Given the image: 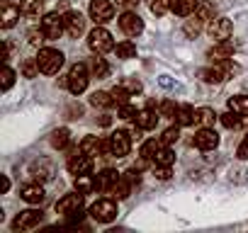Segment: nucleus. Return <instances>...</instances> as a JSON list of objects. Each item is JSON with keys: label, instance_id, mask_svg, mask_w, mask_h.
I'll list each match as a JSON object with an SVG mask.
<instances>
[{"label": "nucleus", "instance_id": "obj_1", "mask_svg": "<svg viewBox=\"0 0 248 233\" xmlns=\"http://www.w3.org/2000/svg\"><path fill=\"white\" fill-rule=\"evenodd\" d=\"M68 90L73 92V95H80V92H85V87H88V83H90V66H85V63H76L71 71H68Z\"/></svg>", "mask_w": 248, "mask_h": 233}, {"label": "nucleus", "instance_id": "obj_2", "mask_svg": "<svg viewBox=\"0 0 248 233\" xmlns=\"http://www.w3.org/2000/svg\"><path fill=\"white\" fill-rule=\"evenodd\" d=\"M88 46L93 54H107L114 49V42H112V34L105 29V27H95L90 34H88Z\"/></svg>", "mask_w": 248, "mask_h": 233}, {"label": "nucleus", "instance_id": "obj_3", "mask_svg": "<svg viewBox=\"0 0 248 233\" xmlns=\"http://www.w3.org/2000/svg\"><path fill=\"white\" fill-rule=\"evenodd\" d=\"M37 63H39L42 73L54 75V73H59V68L63 66V54H61L59 49H39Z\"/></svg>", "mask_w": 248, "mask_h": 233}, {"label": "nucleus", "instance_id": "obj_4", "mask_svg": "<svg viewBox=\"0 0 248 233\" xmlns=\"http://www.w3.org/2000/svg\"><path fill=\"white\" fill-rule=\"evenodd\" d=\"M132 151V134L129 131H114L109 136V156L114 158H124V156H129Z\"/></svg>", "mask_w": 248, "mask_h": 233}, {"label": "nucleus", "instance_id": "obj_5", "mask_svg": "<svg viewBox=\"0 0 248 233\" xmlns=\"http://www.w3.org/2000/svg\"><path fill=\"white\" fill-rule=\"evenodd\" d=\"M90 216L100 223H109L117 218V204L112 199H97L93 206H90Z\"/></svg>", "mask_w": 248, "mask_h": 233}, {"label": "nucleus", "instance_id": "obj_6", "mask_svg": "<svg viewBox=\"0 0 248 233\" xmlns=\"http://www.w3.org/2000/svg\"><path fill=\"white\" fill-rule=\"evenodd\" d=\"M42 29H44L46 39H59V37L66 32V20H63V15H59V13L44 15V17H42Z\"/></svg>", "mask_w": 248, "mask_h": 233}, {"label": "nucleus", "instance_id": "obj_7", "mask_svg": "<svg viewBox=\"0 0 248 233\" xmlns=\"http://www.w3.org/2000/svg\"><path fill=\"white\" fill-rule=\"evenodd\" d=\"M134 185H139V170H129V173L119 175V180H117V185H114V189H112V197L127 199V197L132 194V187H134Z\"/></svg>", "mask_w": 248, "mask_h": 233}, {"label": "nucleus", "instance_id": "obj_8", "mask_svg": "<svg viewBox=\"0 0 248 233\" xmlns=\"http://www.w3.org/2000/svg\"><path fill=\"white\" fill-rule=\"evenodd\" d=\"M114 17V8L109 0H93L90 3V20L95 25H105Z\"/></svg>", "mask_w": 248, "mask_h": 233}, {"label": "nucleus", "instance_id": "obj_9", "mask_svg": "<svg viewBox=\"0 0 248 233\" xmlns=\"http://www.w3.org/2000/svg\"><path fill=\"white\" fill-rule=\"evenodd\" d=\"M42 223V211L37 209H27V211H20L13 221V231H32Z\"/></svg>", "mask_w": 248, "mask_h": 233}, {"label": "nucleus", "instance_id": "obj_10", "mask_svg": "<svg viewBox=\"0 0 248 233\" xmlns=\"http://www.w3.org/2000/svg\"><path fill=\"white\" fill-rule=\"evenodd\" d=\"M68 173L71 175H90L93 173V156H88V153H83L80 151V156L78 153H73L71 158H68Z\"/></svg>", "mask_w": 248, "mask_h": 233}, {"label": "nucleus", "instance_id": "obj_11", "mask_svg": "<svg viewBox=\"0 0 248 233\" xmlns=\"http://www.w3.org/2000/svg\"><path fill=\"white\" fill-rule=\"evenodd\" d=\"M119 29L127 34V37H139L144 32V20L137 13H124L119 17Z\"/></svg>", "mask_w": 248, "mask_h": 233}, {"label": "nucleus", "instance_id": "obj_12", "mask_svg": "<svg viewBox=\"0 0 248 233\" xmlns=\"http://www.w3.org/2000/svg\"><path fill=\"white\" fill-rule=\"evenodd\" d=\"M231 32H233V27H231V22H229L226 17H214V20H209L207 34H209L214 42H224V39H229Z\"/></svg>", "mask_w": 248, "mask_h": 233}, {"label": "nucleus", "instance_id": "obj_13", "mask_svg": "<svg viewBox=\"0 0 248 233\" xmlns=\"http://www.w3.org/2000/svg\"><path fill=\"white\" fill-rule=\"evenodd\" d=\"M192 144H195L200 151H214V148L219 146V136H217V131H214V129H209V127H202V129L195 134Z\"/></svg>", "mask_w": 248, "mask_h": 233}, {"label": "nucleus", "instance_id": "obj_14", "mask_svg": "<svg viewBox=\"0 0 248 233\" xmlns=\"http://www.w3.org/2000/svg\"><path fill=\"white\" fill-rule=\"evenodd\" d=\"M83 192H73V194H66V197H61L59 202H56V211L59 214H63V216H68V214H73V211H78V209H83Z\"/></svg>", "mask_w": 248, "mask_h": 233}, {"label": "nucleus", "instance_id": "obj_15", "mask_svg": "<svg viewBox=\"0 0 248 233\" xmlns=\"http://www.w3.org/2000/svg\"><path fill=\"white\" fill-rule=\"evenodd\" d=\"M80 151L88 153V156H100V153H109V139H97V136H85L80 141Z\"/></svg>", "mask_w": 248, "mask_h": 233}, {"label": "nucleus", "instance_id": "obj_16", "mask_svg": "<svg viewBox=\"0 0 248 233\" xmlns=\"http://www.w3.org/2000/svg\"><path fill=\"white\" fill-rule=\"evenodd\" d=\"M233 56V44L229 42V39H224V42H217L209 51H207V58L212 61V63H221V61H229Z\"/></svg>", "mask_w": 248, "mask_h": 233}, {"label": "nucleus", "instance_id": "obj_17", "mask_svg": "<svg viewBox=\"0 0 248 233\" xmlns=\"http://www.w3.org/2000/svg\"><path fill=\"white\" fill-rule=\"evenodd\" d=\"M63 20H66V34L68 37H80L85 32V17L80 13H66Z\"/></svg>", "mask_w": 248, "mask_h": 233}, {"label": "nucleus", "instance_id": "obj_18", "mask_svg": "<svg viewBox=\"0 0 248 233\" xmlns=\"http://www.w3.org/2000/svg\"><path fill=\"white\" fill-rule=\"evenodd\" d=\"M158 116H161V112H156L154 107L139 109V114H137V127H141L144 131L156 129V124H158Z\"/></svg>", "mask_w": 248, "mask_h": 233}, {"label": "nucleus", "instance_id": "obj_19", "mask_svg": "<svg viewBox=\"0 0 248 233\" xmlns=\"http://www.w3.org/2000/svg\"><path fill=\"white\" fill-rule=\"evenodd\" d=\"M117 180H119V173H114V170H102V173L95 177V187H97V192H109V194H112Z\"/></svg>", "mask_w": 248, "mask_h": 233}, {"label": "nucleus", "instance_id": "obj_20", "mask_svg": "<svg viewBox=\"0 0 248 233\" xmlns=\"http://www.w3.org/2000/svg\"><path fill=\"white\" fill-rule=\"evenodd\" d=\"M20 8H15L10 0H3V17H0V25H3V29H10L17 20H20Z\"/></svg>", "mask_w": 248, "mask_h": 233}, {"label": "nucleus", "instance_id": "obj_21", "mask_svg": "<svg viewBox=\"0 0 248 233\" xmlns=\"http://www.w3.org/2000/svg\"><path fill=\"white\" fill-rule=\"evenodd\" d=\"M197 122V109H192L190 104H180L175 112V124L178 127H192Z\"/></svg>", "mask_w": 248, "mask_h": 233}, {"label": "nucleus", "instance_id": "obj_22", "mask_svg": "<svg viewBox=\"0 0 248 233\" xmlns=\"http://www.w3.org/2000/svg\"><path fill=\"white\" fill-rule=\"evenodd\" d=\"M200 5V0H170V10L180 17H190Z\"/></svg>", "mask_w": 248, "mask_h": 233}, {"label": "nucleus", "instance_id": "obj_23", "mask_svg": "<svg viewBox=\"0 0 248 233\" xmlns=\"http://www.w3.org/2000/svg\"><path fill=\"white\" fill-rule=\"evenodd\" d=\"M22 199H25L27 204H42V202H44V189H42V185H37V182L25 185V187H22Z\"/></svg>", "mask_w": 248, "mask_h": 233}, {"label": "nucleus", "instance_id": "obj_24", "mask_svg": "<svg viewBox=\"0 0 248 233\" xmlns=\"http://www.w3.org/2000/svg\"><path fill=\"white\" fill-rule=\"evenodd\" d=\"M30 175L39 182H44V180H49L51 177V163L49 160H34L32 165H30Z\"/></svg>", "mask_w": 248, "mask_h": 233}, {"label": "nucleus", "instance_id": "obj_25", "mask_svg": "<svg viewBox=\"0 0 248 233\" xmlns=\"http://www.w3.org/2000/svg\"><path fill=\"white\" fill-rule=\"evenodd\" d=\"M20 10H22L25 17H39L42 10H44V0H22Z\"/></svg>", "mask_w": 248, "mask_h": 233}, {"label": "nucleus", "instance_id": "obj_26", "mask_svg": "<svg viewBox=\"0 0 248 233\" xmlns=\"http://www.w3.org/2000/svg\"><path fill=\"white\" fill-rule=\"evenodd\" d=\"M90 73H93L95 78H107L109 66H107V61L102 58V54H95V58H90Z\"/></svg>", "mask_w": 248, "mask_h": 233}, {"label": "nucleus", "instance_id": "obj_27", "mask_svg": "<svg viewBox=\"0 0 248 233\" xmlns=\"http://www.w3.org/2000/svg\"><path fill=\"white\" fill-rule=\"evenodd\" d=\"M51 146L56 148V151H63L68 144H71V131L68 129H56V131H51Z\"/></svg>", "mask_w": 248, "mask_h": 233}, {"label": "nucleus", "instance_id": "obj_28", "mask_svg": "<svg viewBox=\"0 0 248 233\" xmlns=\"http://www.w3.org/2000/svg\"><path fill=\"white\" fill-rule=\"evenodd\" d=\"M90 104H93V107H102V109L112 107V104H114V100H112V92H102V90L93 92V95H90Z\"/></svg>", "mask_w": 248, "mask_h": 233}, {"label": "nucleus", "instance_id": "obj_29", "mask_svg": "<svg viewBox=\"0 0 248 233\" xmlns=\"http://www.w3.org/2000/svg\"><path fill=\"white\" fill-rule=\"evenodd\" d=\"M229 109L236 112V114H241V116H248V97H246V95L231 97V100H229Z\"/></svg>", "mask_w": 248, "mask_h": 233}, {"label": "nucleus", "instance_id": "obj_30", "mask_svg": "<svg viewBox=\"0 0 248 233\" xmlns=\"http://www.w3.org/2000/svg\"><path fill=\"white\" fill-rule=\"evenodd\" d=\"M202 27H204V20H202L200 15H190V20L185 22V27H183V29H185V34H187V37H197V34L202 32Z\"/></svg>", "mask_w": 248, "mask_h": 233}, {"label": "nucleus", "instance_id": "obj_31", "mask_svg": "<svg viewBox=\"0 0 248 233\" xmlns=\"http://www.w3.org/2000/svg\"><path fill=\"white\" fill-rule=\"evenodd\" d=\"M161 146H163V141H156V139L146 141V144L141 146V158H144V160H154L156 153L161 151Z\"/></svg>", "mask_w": 248, "mask_h": 233}, {"label": "nucleus", "instance_id": "obj_32", "mask_svg": "<svg viewBox=\"0 0 248 233\" xmlns=\"http://www.w3.org/2000/svg\"><path fill=\"white\" fill-rule=\"evenodd\" d=\"M173 160H175L173 151L163 144V146H161V151H158V153H156V158H154V165H173Z\"/></svg>", "mask_w": 248, "mask_h": 233}, {"label": "nucleus", "instance_id": "obj_33", "mask_svg": "<svg viewBox=\"0 0 248 233\" xmlns=\"http://www.w3.org/2000/svg\"><path fill=\"white\" fill-rule=\"evenodd\" d=\"M76 189L83 192V194L97 189V187H95V177H90V175H78V177H76Z\"/></svg>", "mask_w": 248, "mask_h": 233}, {"label": "nucleus", "instance_id": "obj_34", "mask_svg": "<svg viewBox=\"0 0 248 233\" xmlns=\"http://www.w3.org/2000/svg\"><path fill=\"white\" fill-rule=\"evenodd\" d=\"M219 119H221V124L226 127V129H238L241 127V114H236V112H226V114H221L219 116Z\"/></svg>", "mask_w": 248, "mask_h": 233}, {"label": "nucleus", "instance_id": "obj_35", "mask_svg": "<svg viewBox=\"0 0 248 233\" xmlns=\"http://www.w3.org/2000/svg\"><path fill=\"white\" fill-rule=\"evenodd\" d=\"M214 119H217L214 109H209V107H202V109H197V122H200L202 127H212V124H214Z\"/></svg>", "mask_w": 248, "mask_h": 233}, {"label": "nucleus", "instance_id": "obj_36", "mask_svg": "<svg viewBox=\"0 0 248 233\" xmlns=\"http://www.w3.org/2000/svg\"><path fill=\"white\" fill-rule=\"evenodd\" d=\"M117 56L119 58H134L137 56V46L132 42H119L117 44Z\"/></svg>", "mask_w": 248, "mask_h": 233}, {"label": "nucleus", "instance_id": "obj_37", "mask_svg": "<svg viewBox=\"0 0 248 233\" xmlns=\"http://www.w3.org/2000/svg\"><path fill=\"white\" fill-rule=\"evenodd\" d=\"M129 90L124 87V85H117V87H112V100H114V104L119 107V104H127L129 102Z\"/></svg>", "mask_w": 248, "mask_h": 233}, {"label": "nucleus", "instance_id": "obj_38", "mask_svg": "<svg viewBox=\"0 0 248 233\" xmlns=\"http://www.w3.org/2000/svg\"><path fill=\"white\" fill-rule=\"evenodd\" d=\"M168 10H170V0H154V3H151V13L156 17H163Z\"/></svg>", "mask_w": 248, "mask_h": 233}, {"label": "nucleus", "instance_id": "obj_39", "mask_svg": "<svg viewBox=\"0 0 248 233\" xmlns=\"http://www.w3.org/2000/svg\"><path fill=\"white\" fill-rule=\"evenodd\" d=\"M161 116H170V119H175V112H178V104L173 102V100H163L161 102Z\"/></svg>", "mask_w": 248, "mask_h": 233}, {"label": "nucleus", "instance_id": "obj_40", "mask_svg": "<svg viewBox=\"0 0 248 233\" xmlns=\"http://www.w3.org/2000/svg\"><path fill=\"white\" fill-rule=\"evenodd\" d=\"M195 15H200L204 22H209V20H214V8H212L209 3H200L197 10H195Z\"/></svg>", "mask_w": 248, "mask_h": 233}, {"label": "nucleus", "instance_id": "obj_41", "mask_svg": "<svg viewBox=\"0 0 248 233\" xmlns=\"http://www.w3.org/2000/svg\"><path fill=\"white\" fill-rule=\"evenodd\" d=\"M39 71H42V68H39L37 58H30V61H25V66H22L25 78H37V73H39Z\"/></svg>", "mask_w": 248, "mask_h": 233}, {"label": "nucleus", "instance_id": "obj_42", "mask_svg": "<svg viewBox=\"0 0 248 233\" xmlns=\"http://www.w3.org/2000/svg\"><path fill=\"white\" fill-rule=\"evenodd\" d=\"M178 136H180V127L175 124V127H170V129H166V131H163L161 141H163L166 146H170V144H175V141H178Z\"/></svg>", "mask_w": 248, "mask_h": 233}, {"label": "nucleus", "instance_id": "obj_43", "mask_svg": "<svg viewBox=\"0 0 248 233\" xmlns=\"http://www.w3.org/2000/svg\"><path fill=\"white\" fill-rule=\"evenodd\" d=\"M137 114H139V109L132 107L129 102L127 104H119V119H137Z\"/></svg>", "mask_w": 248, "mask_h": 233}, {"label": "nucleus", "instance_id": "obj_44", "mask_svg": "<svg viewBox=\"0 0 248 233\" xmlns=\"http://www.w3.org/2000/svg\"><path fill=\"white\" fill-rule=\"evenodd\" d=\"M44 37H46V34H44V29H37V27H32V29L27 32V39H30V44H32V46H39V44L44 42Z\"/></svg>", "mask_w": 248, "mask_h": 233}, {"label": "nucleus", "instance_id": "obj_45", "mask_svg": "<svg viewBox=\"0 0 248 233\" xmlns=\"http://www.w3.org/2000/svg\"><path fill=\"white\" fill-rule=\"evenodd\" d=\"M13 83H15V71L10 66H5L3 68V92H8L13 87Z\"/></svg>", "mask_w": 248, "mask_h": 233}, {"label": "nucleus", "instance_id": "obj_46", "mask_svg": "<svg viewBox=\"0 0 248 233\" xmlns=\"http://www.w3.org/2000/svg\"><path fill=\"white\" fill-rule=\"evenodd\" d=\"M154 175L158 180H168L170 177V165H154Z\"/></svg>", "mask_w": 248, "mask_h": 233}, {"label": "nucleus", "instance_id": "obj_47", "mask_svg": "<svg viewBox=\"0 0 248 233\" xmlns=\"http://www.w3.org/2000/svg\"><path fill=\"white\" fill-rule=\"evenodd\" d=\"M122 85H124V87H127V90H129L132 95H134V92H141V83H139L137 78H127V80H124Z\"/></svg>", "mask_w": 248, "mask_h": 233}, {"label": "nucleus", "instance_id": "obj_48", "mask_svg": "<svg viewBox=\"0 0 248 233\" xmlns=\"http://www.w3.org/2000/svg\"><path fill=\"white\" fill-rule=\"evenodd\" d=\"M236 156L241 158V160H248V136L238 144V151H236Z\"/></svg>", "mask_w": 248, "mask_h": 233}, {"label": "nucleus", "instance_id": "obj_49", "mask_svg": "<svg viewBox=\"0 0 248 233\" xmlns=\"http://www.w3.org/2000/svg\"><path fill=\"white\" fill-rule=\"evenodd\" d=\"M68 114H73L71 119H78V116L83 114V107H80V104H71V107H68Z\"/></svg>", "mask_w": 248, "mask_h": 233}, {"label": "nucleus", "instance_id": "obj_50", "mask_svg": "<svg viewBox=\"0 0 248 233\" xmlns=\"http://www.w3.org/2000/svg\"><path fill=\"white\" fill-rule=\"evenodd\" d=\"M119 3H122L124 8H137V5L141 3V0H119Z\"/></svg>", "mask_w": 248, "mask_h": 233}, {"label": "nucleus", "instance_id": "obj_51", "mask_svg": "<svg viewBox=\"0 0 248 233\" xmlns=\"http://www.w3.org/2000/svg\"><path fill=\"white\" fill-rule=\"evenodd\" d=\"M10 189V180L8 177H3V192H8Z\"/></svg>", "mask_w": 248, "mask_h": 233}]
</instances>
